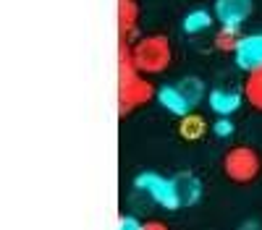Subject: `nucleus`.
Returning <instances> with one entry per match:
<instances>
[{
	"label": "nucleus",
	"mask_w": 262,
	"mask_h": 230,
	"mask_svg": "<svg viewBox=\"0 0 262 230\" xmlns=\"http://www.w3.org/2000/svg\"><path fill=\"white\" fill-rule=\"evenodd\" d=\"M155 97L152 84L144 79V73L137 71L134 58H131V45L121 42L118 45V105H121V115L131 113L139 105H147Z\"/></svg>",
	"instance_id": "1"
},
{
	"label": "nucleus",
	"mask_w": 262,
	"mask_h": 230,
	"mask_svg": "<svg viewBox=\"0 0 262 230\" xmlns=\"http://www.w3.org/2000/svg\"><path fill=\"white\" fill-rule=\"evenodd\" d=\"M131 58L139 73L152 76V73H163L170 60H173V47L170 39L163 34H147L139 37L137 42H131Z\"/></svg>",
	"instance_id": "2"
},
{
	"label": "nucleus",
	"mask_w": 262,
	"mask_h": 230,
	"mask_svg": "<svg viewBox=\"0 0 262 230\" xmlns=\"http://www.w3.org/2000/svg\"><path fill=\"white\" fill-rule=\"evenodd\" d=\"M202 94H205L202 81L191 76V79H181L179 84H170V87H163L158 92V99H160V105L165 110L184 118V115L191 113L194 105L202 99Z\"/></svg>",
	"instance_id": "3"
},
{
	"label": "nucleus",
	"mask_w": 262,
	"mask_h": 230,
	"mask_svg": "<svg viewBox=\"0 0 262 230\" xmlns=\"http://www.w3.org/2000/svg\"><path fill=\"white\" fill-rule=\"evenodd\" d=\"M259 155L247 144L231 146L223 157V173L233 181V183H252L259 175Z\"/></svg>",
	"instance_id": "4"
},
{
	"label": "nucleus",
	"mask_w": 262,
	"mask_h": 230,
	"mask_svg": "<svg viewBox=\"0 0 262 230\" xmlns=\"http://www.w3.org/2000/svg\"><path fill=\"white\" fill-rule=\"evenodd\" d=\"M252 13V0H215V18L221 27H242Z\"/></svg>",
	"instance_id": "5"
},
{
	"label": "nucleus",
	"mask_w": 262,
	"mask_h": 230,
	"mask_svg": "<svg viewBox=\"0 0 262 230\" xmlns=\"http://www.w3.org/2000/svg\"><path fill=\"white\" fill-rule=\"evenodd\" d=\"M236 66L244 68L247 73L254 68H262V34L242 37V42L236 47Z\"/></svg>",
	"instance_id": "6"
},
{
	"label": "nucleus",
	"mask_w": 262,
	"mask_h": 230,
	"mask_svg": "<svg viewBox=\"0 0 262 230\" xmlns=\"http://www.w3.org/2000/svg\"><path fill=\"white\" fill-rule=\"evenodd\" d=\"M170 191H173V201L176 207H189L200 199L202 194V183L196 181L191 173H179L170 178Z\"/></svg>",
	"instance_id": "7"
},
{
	"label": "nucleus",
	"mask_w": 262,
	"mask_h": 230,
	"mask_svg": "<svg viewBox=\"0 0 262 230\" xmlns=\"http://www.w3.org/2000/svg\"><path fill=\"white\" fill-rule=\"evenodd\" d=\"M137 186L142 188L147 196L155 199L158 204L176 209V201H173V191H170V181H168V178H160V175H155V173H144V175L137 178Z\"/></svg>",
	"instance_id": "8"
},
{
	"label": "nucleus",
	"mask_w": 262,
	"mask_h": 230,
	"mask_svg": "<svg viewBox=\"0 0 262 230\" xmlns=\"http://www.w3.org/2000/svg\"><path fill=\"white\" fill-rule=\"evenodd\" d=\"M137 18H139V6L134 0H118V37H121V42L131 45V39L137 34Z\"/></svg>",
	"instance_id": "9"
},
{
	"label": "nucleus",
	"mask_w": 262,
	"mask_h": 230,
	"mask_svg": "<svg viewBox=\"0 0 262 230\" xmlns=\"http://www.w3.org/2000/svg\"><path fill=\"white\" fill-rule=\"evenodd\" d=\"M242 105V94L236 89H228V87H221V89H212L210 92V108L217 113V115H231L238 110Z\"/></svg>",
	"instance_id": "10"
},
{
	"label": "nucleus",
	"mask_w": 262,
	"mask_h": 230,
	"mask_svg": "<svg viewBox=\"0 0 262 230\" xmlns=\"http://www.w3.org/2000/svg\"><path fill=\"white\" fill-rule=\"evenodd\" d=\"M207 134V120L200 115V113H189L181 118L179 123V136L184 141H200L202 136Z\"/></svg>",
	"instance_id": "11"
},
{
	"label": "nucleus",
	"mask_w": 262,
	"mask_h": 230,
	"mask_svg": "<svg viewBox=\"0 0 262 230\" xmlns=\"http://www.w3.org/2000/svg\"><path fill=\"white\" fill-rule=\"evenodd\" d=\"M242 92H244V99L252 105V108L262 113V68H254V71L247 73Z\"/></svg>",
	"instance_id": "12"
},
{
	"label": "nucleus",
	"mask_w": 262,
	"mask_h": 230,
	"mask_svg": "<svg viewBox=\"0 0 262 230\" xmlns=\"http://www.w3.org/2000/svg\"><path fill=\"white\" fill-rule=\"evenodd\" d=\"M238 42H242V34H238V27H221L215 32V47L221 53H236Z\"/></svg>",
	"instance_id": "13"
},
{
	"label": "nucleus",
	"mask_w": 262,
	"mask_h": 230,
	"mask_svg": "<svg viewBox=\"0 0 262 230\" xmlns=\"http://www.w3.org/2000/svg\"><path fill=\"white\" fill-rule=\"evenodd\" d=\"M184 29H186L189 34H196V32L210 29V13H207V11H191V13L184 18Z\"/></svg>",
	"instance_id": "14"
},
{
	"label": "nucleus",
	"mask_w": 262,
	"mask_h": 230,
	"mask_svg": "<svg viewBox=\"0 0 262 230\" xmlns=\"http://www.w3.org/2000/svg\"><path fill=\"white\" fill-rule=\"evenodd\" d=\"M118 230H142V222L134 217H118Z\"/></svg>",
	"instance_id": "15"
},
{
	"label": "nucleus",
	"mask_w": 262,
	"mask_h": 230,
	"mask_svg": "<svg viewBox=\"0 0 262 230\" xmlns=\"http://www.w3.org/2000/svg\"><path fill=\"white\" fill-rule=\"evenodd\" d=\"M231 131H233V125H231L228 120H221V123L215 125V134H217V136H228Z\"/></svg>",
	"instance_id": "16"
},
{
	"label": "nucleus",
	"mask_w": 262,
	"mask_h": 230,
	"mask_svg": "<svg viewBox=\"0 0 262 230\" xmlns=\"http://www.w3.org/2000/svg\"><path fill=\"white\" fill-rule=\"evenodd\" d=\"M142 230H168V225L160 220H149V222H142Z\"/></svg>",
	"instance_id": "17"
}]
</instances>
